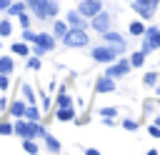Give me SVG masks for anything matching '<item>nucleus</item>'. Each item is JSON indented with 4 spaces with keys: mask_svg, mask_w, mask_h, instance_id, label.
<instances>
[{
    "mask_svg": "<svg viewBox=\"0 0 160 155\" xmlns=\"http://www.w3.org/2000/svg\"><path fill=\"white\" fill-rule=\"evenodd\" d=\"M65 48H85L90 42V35L85 28H68V32L60 38Z\"/></svg>",
    "mask_w": 160,
    "mask_h": 155,
    "instance_id": "nucleus-1",
    "label": "nucleus"
},
{
    "mask_svg": "<svg viewBox=\"0 0 160 155\" xmlns=\"http://www.w3.org/2000/svg\"><path fill=\"white\" fill-rule=\"evenodd\" d=\"M120 52H125V50H120V48H115V45H108V42H102V45H95L92 50H90V58L95 60V62H112V60H118V55Z\"/></svg>",
    "mask_w": 160,
    "mask_h": 155,
    "instance_id": "nucleus-2",
    "label": "nucleus"
},
{
    "mask_svg": "<svg viewBox=\"0 0 160 155\" xmlns=\"http://www.w3.org/2000/svg\"><path fill=\"white\" fill-rule=\"evenodd\" d=\"M130 8L140 15V20H150L152 15H158V8H160V0H132Z\"/></svg>",
    "mask_w": 160,
    "mask_h": 155,
    "instance_id": "nucleus-3",
    "label": "nucleus"
},
{
    "mask_svg": "<svg viewBox=\"0 0 160 155\" xmlns=\"http://www.w3.org/2000/svg\"><path fill=\"white\" fill-rule=\"evenodd\" d=\"M140 50H145V52L160 50V28H155V25L145 28V32H142V48Z\"/></svg>",
    "mask_w": 160,
    "mask_h": 155,
    "instance_id": "nucleus-4",
    "label": "nucleus"
},
{
    "mask_svg": "<svg viewBox=\"0 0 160 155\" xmlns=\"http://www.w3.org/2000/svg\"><path fill=\"white\" fill-rule=\"evenodd\" d=\"M130 72V60L128 58H118V60H112V62H108V70L102 72V75H108V78H125Z\"/></svg>",
    "mask_w": 160,
    "mask_h": 155,
    "instance_id": "nucleus-5",
    "label": "nucleus"
},
{
    "mask_svg": "<svg viewBox=\"0 0 160 155\" xmlns=\"http://www.w3.org/2000/svg\"><path fill=\"white\" fill-rule=\"evenodd\" d=\"M110 12H105V10H100V12H95L92 18H90V28L95 30V32H105V30H110Z\"/></svg>",
    "mask_w": 160,
    "mask_h": 155,
    "instance_id": "nucleus-6",
    "label": "nucleus"
},
{
    "mask_svg": "<svg viewBox=\"0 0 160 155\" xmlns=\"http://www.w3.org/2000/svg\"><path fill=\"white\" fill-rule=\"evenodd\" d=\"M25 5H28V10L38 18V20H48L50 15H48V0H25Z\"/></svg>",
    "mask_w": 160,
    "mask_h": 155,
    "instance_id": "nucleus-7",
    "label": "nucleus"
},
{
    "mask_svg": "<svg viewBox=\"0 0 160 155\" xmlns=\"http://www.w3.org/2000/svg\"><path fill=\"white\" fill-rule=\"evenodd\" d=\"M100 10H102V2H100V0H80V2H78V12H82L88 20H90L95 12H100Z\"/></svg>",
    "mask_w": 160,
    "mask_h": 155,
    "instance_id": "nucleus-8",
    "label": "nucleus"
},
{
    "mask_svg": "<svg viewBox=\"0 0 160 155\" xmlns=\"http://www.w3.org/2000/svg\"><path fill=\"white\" fill-rule=\"evenodd\" d=\"M65 22H68V28H90V20L82 15V12H78V10H70L68 15H65Z\"/></svg>",
    "mask_w": 160,
    "mask_h": 155,
    "instance_id": "nucleus-9",
    "label": "nucleus"
},
{
    "mask_svg": "<svg viewBox=\"0 0 160 155\" xmlns=\"http://www.w3.org/2000/svg\"><path fill=\"white\" fill-rule=\"evenodd\" d=\"M95 92L100 95H108V92H115V78H108V75H100L95 80Z\"/></svg>",
    "mask_w": 160,
    "mask_h": 155,
    "instance_id": "nucleus-10",
    "label": "nucleus"
},
{
    "mask_svg": "<svg viewBox=\"0 0 160 155\" xmlns=\"http://www.w3.org/2000/svg\"><path fill=\"white\" fill-rule=\"evenodd\" d=\"M102 35V42H108V45H115V48H120V50H125V38L120 35V32H112V30H105V32H100Z\"/></svg>",
    "mask_w": 160,
    "mask_h": 155,
    "instance_id": "nucleus-11",
    "label": "nucleus"
},
{
    "mask_svg": "<svg viewBox=\"0 0 160 155\" xmlns=\"http://www.w3.org/2000/svg\"><path fill=\"white\" fill-rule=\"evenodd\" d=\"M35 42H38L45 52H52V50H55V35H52V32H38Z\"/></svg>",
    "mask_w": 160,
    "mask_h": 155,
    "instance_id": "nucleus-12",
    "label": "nucleus"
},
{
    "mask_svg": "<svg viewBox=\"0 0 160 155\" xmlns=\"http://www.w3.org/2000/svg\"><path fill=\"white\" fill-rule=\"evenodd\" d=\"M55 118H58L60 122H70V120H75V108H72V105L58 108V110H55Z\"/></svg>",
    "mask_w": 160,
    "mask_h": 155,
    "instance_id": "nucleus-13",
    "label": "nucleus"
},
{
    "mask_svg": "<svg viewBox=\"0 0 160 155\" xmlns=\"http://www.w3.org/2000/svg\"><path fill=\"white\" fill-rule=\"evenodd\" d=\"M145 58H148L145 50H132L130 58H128V60H130V68H142V65H145Z\"/></svg>",
    "mask_w": 160,
    "mask_h": 155,
    "instance_id": "nucleus-14",
    "label": "nucleus"
},
{
    "mask_svg": "<svg viewBox=\"0 0 160 155\" xmlns=\"http://www.w3.org/2000/svg\"><path fill=\"white\" fill-rule=\"evenodd\" d=\"M22 118H28V120H35V122H40V118H42V110L32 102V105H25V112H22Z\"/></svg>",
    "mask_w": 160,
    "mask_h": 155,
    "instance_id": "nucleus-15",
    "label": "nucleus"
},
{
    "mask_svg": "<svg viewBox=\"0 0 160 155\" xmlns=\"http://www.w3.org/2000/svg\"><path fill=\"white\" fill-rule=\"evenodd\" d=\"M128 32H130L132 38H142V32H145V22H142V20H130Z\"/></svg>",
    "mask_w": 160,
    "mask_h": 155,
    "instance_id": "nucleus-16",
    "label": "nucleus"
},
{
    "mask_svg": "<svg viewBox=\"0 0 160 155\" xmlns=\"http://www.w3.org/2000/svg\"><path fill=\"white\" fill-rule=\"evenodd\" d=\"M10 52H15V55H20V58H28V55H30V45H28L25 40L12 42V45H10Z\"/></svg>",
    "mask_w": 160,
    "mask_h": 155,
    "instance_id": "nucleus-17",
    "label": "nucleus"
},
{
    "mask_svg": "<svg viewBox=\"0 0 160 155\" xmlns=\"http://www.w3.org/2000/svg\"><path fill=\"white\" fill-rule=\"evenodd\" d=\"M25 10H28L25 0H18V2H10L5 12H10V18H18V15H20V12H25Z\"/></svg>",
    "mask_w": 160,
    "mask_h": 155,
    "instance_id": "nucleus-18",
    "label": "nucleus"
},
{
    "mask_svg": "<svg viewBox=\"0 0 160 155\" xmlns=\"http://www.w3.org/2000/svg\"><path fill=\"white\" fill-rule=\"evenodd\" d=\"M12 70H15V62H12V58H10V55H0V72H5V75H12Z\"/></svg>",
    "mask_w": 160,
    "mask_h": 155,
    "instance_id": "nucleus-19",
    "label": "nucleus"
},
{
    "mask_svg": "<svg viewBox=\"0 0 160 155\" xmlns=\"http://www.w3.org/2000/svg\"><path fill=\"white\" fill-rule=\"evenodd\" d=\"M25 105H28L25 100H12V102H10V115H12V118H22Z\"/></svg>",
    "mask_w": 160,
    "mask_h": 155,
    "instance_id": "nucleus-20",
    "label": "nucleus"
},
{
    "mask_svg": "<svg viewBox=\"0 0 160 155\" xmlns=\"http://www.w3.org/2000/svg\"><path fill=\"white\" fill-rule=\"evenodd\" d=\"M42 140H45V148H48L50 152H60V140H58V138H52L50 132H45Z\"/></svg>",
    "mask_w": 160,
    "mask_h": 155,
    "instance_id": "nucleus-21",
    "label": "nucleus"
},
{
    "mask_svg": "<svg viewBox=\"0 0 160 155\" xmlns=\"http://www.w3.org/2000/svg\"><path fill=\"white\" fill-rule=\"evenodd\" d=\"M55 105H58V108H65V105H72V98L68 95V90H65V88H60V92H58V100H55Z\"/></svg>",
    "mask_w": 160,
    "mask_h": 155,
    "instance_id": "nucleus-22",
    "label": "nucleus"
},
{
    "mask_svg": "<svg viewBox=\"0 0 160 155\" xmlns=\"http://www.w3.org/2000/svg\"><path fill=\"white\" fill-rule=\"evenodd\" d=\"M22 150H25V152H30V155H35V152H40V148H38V142H35V138H22Z\"/></svg>",
    "mask_w": 160,
    "mask_h": 155,
    "instance_id": "nucleus-23",
    "label": "nucleus"
},
{
    "mask_svg": "<svg viewBox=\"0 0 160 155\" xmlns=\"http://www.w3.org/2000/svg\"><path fill=\"white\" fill-rule=\"evenodd\" d=\"M158 80H160V75H158V72H152V70L142 75V85H145V88H155V85H158Z\"/></svg>",
    "mask_w": 160,
    "mask_h": 155,
    "instance_id": "nucleus-24",
    "label": "nucleus"
},
{
    "mask_svg": "<svg viewBox=\"0 0 160 155\" xmlns=\"http://www.w3.org/2000/svg\"><path fill=\"white\" fill-rule=\"evenodd\" d=\"M10 32H12V20L2 18L0 20V38H10Z\"/></svg>",
    "mask_w": 160,
    "mask_h": 155,
    "instance_id": "nucleus-25",
    "label": "nucleus"
},
{
    "mask_svg": "<svg viewBox=\"0 0 160 155\" xmlns=\"http://www.w3.org/2000/svg\"><path fill=\"white\" fill-rule=\"evenodd\" d=\"M65 32H68V22H65V20H55V25H52V35H55V38H62Z\"/></svg>",
    "mask_w": 160,
    "mask_h": 155,
    "instance_id": "nucleus-26",
    "label": "nucleus"
},
{
    "mask_svg": "<svg viewBox=\"0 0 160 155\" xmlns=\"http://www.w3.org/2000/svg\"><path fill=\"white\" fill-rule=\"evenodd\" d=\"M22 100H25L28 105H32V102H35V90H32V88H30L28 82L22 85Z\"/></svg>",
    "mask_w": 160,
    "mask_h": 155,
    "instance_id": "nucleus-27",
    "label": "nucleus"
},
{
    "mask_svg": "<svg viewBox=\"0 0 160 155\" xmlns=\"http://www.w3.org/2000/svg\"><path fill=\"white\" fill-rule=\"evenodd\" d=\"M20 38H22V40H25L28 45H32V42H35V38H38V32H32L30 28H22V32H20Z\"/></svg>",
    "mask_w": 160,
    "mask_h": 155,
    "instance_id": "nucleus-28",
    "label": "nucleus"
},
{
    "mask_svg": "<svg viewBox=\"0 0 160 155\" xmlns=\"http://www.w3.org/2000/svg\"><path fill=\"white\" fill-rule=\"evenodd\" d=\"M28 70H40V58L38 55H28Z\"/></svg>",
    "mask_w": 160,
    "mask_h": 155,
    "instance_id": "nucleus-29",
    "label": "nucleus"
},
{
    "mask_svg": "<svg viewBox=\"0 0 160 155\" xmlns=\"http://www.w3.org/2000/svg\"><path fill=\"white\" fill-rule=\"evenodd\" d=\"M60 12V5H58V0H48V15L50 18H55Z\"/></svg>",
    "mask_w": 160,
    "mask_h": 155,
    "instance_id": "nucleus-30",
    "label": "nucleus"
},
{
    "mask_svg": "<svg viewBox=\"0 0 160 155\" xmlns=\"http://www.w3.org/2000/svg\"><path fill=\"white\" fill-rule=\"evenodd\" d=\"M98 112H100V118H115L118 115V108H100Z\"/></svg>",
    "mask_w": 160,
    "mask_h": 155,
    "instance_id": "nucleus-31",
    "label": "nucleus"
},
{
    "mask_svg": "<svg viewBox=\"0 0 160 155\" xmlns=\"http://www.w3.org/2000/svg\"><path fill=\"white\" fill-rule=\"evenodd\" d=\"M0 135H12V122L10 120H2L0 122Z\"/></svg>",
    "mask_w": 160,
    "mask_h": 155,
    "instance_id": "nucleus-32",
    "label": "nucleus"
},
{
    "mask_svg": "<svg viewBox=\"0 0 160 155\" xmlns=\"http://www.w3.org/2000/svg\"><path fill=\"white\" fill-rule=\"evenodd\" d=\"M18 22H20V28H30V15H28V10L18 15Z\"/></svg>",
    "mask_w": 160,
    "mask_h": 155,
    "instance_id": "nucleus-33",
    "label": "nucleus"
},
{
    "mask_svg": "<svg viewBox=\"0 0 160 155\" xmlns=\"http://www.w3.org/2000/svg\"><path fill=\"white\" fill-rule=\"evenodd\" d=\"M122 128H125V130H138L140 125H138V120H130V118H125V120H122Z\"/></svg>",
    "mask_w": 160,
    "mask_h": 155,
    "instance_id": "nucleus-34",
    "label": "nucleus"
},
{
    "mask_svg": "<svg viewBox=\"0 0 160 155\" xmlns=\"http://www.w3.org/2000/svg\"><path fill=\"white\" fill-rule=\"evenodd\" d=\"M8 88H10V75H5V72H0V90L5 92Z\"/></svg>",
    "mask_w": 160,
    "mask_h": 155,
    "instance_id": "nucleus-35",
    "label": "nucleus"
},
{
    "mask_svg": "<svg viewBox=\"0 0 160 155\" xmlns=\"http://www.w3.org/2000/svg\"><path fill=\"white\" fill-rule=\"evenodd\" d=\"M148 132H150L152 138H158V140H160V125H148Z\"/></svg>",
    "mask_w": 160,
    "mask_h": 155,
    "instance_id": "nucleus-36",
    "label": "nucleus"
},
{
    "mask_svg": "<svg viewBox=\"0 0 160 155\" xmlns=\"http://www.w3.org/2000/svg\"><path fill=\"white\" fill-rule=\"evenodd\" d=\"M50 108V95H42V110Z\"/></svg>",
    "mask_w": 160,
    "mask_h": 155,
    "instance_id": "nucleus-37",
    "label": "nucleus"
},
{
    "mask_svg": "<svg viewBox=\"0 0 160 155\" xmlns=\"http://www.w3.org/2000/svg\"><path fill=\"white\" fill-rule=\"evenodd\" d=\"M85 155H100V150H98V148H88V150H85Z\"/></svg>",
    "mask_w": 160,
    "mask_h": 155,
    "instance_id": "nucleus-38",
    "label": "nucleus"
},
{
    "mask_svg": "<svg viewBox=\"0 0 160 155\" xmlns=\"http://www.w3.org/2000/svg\"><path fill=\"white\" fill-rule=\"evenodd\" d=\"M5 108H8V98L2 95V98H0V110H5Z\"/></svg>",
    "mask_w": 160,
    "mask_h": 155,
    "instance_id": "nucleus-39",
    "label": "nucleus"
},
{
    "mask_svg": "<svg viewBox=\"0 0 160 155\" xmlns=\"http://www.w3.org/2000/svg\"><path fill=\"white\" fill-rule=\"evenodd\" d=\"M12 0H0V10H8V5H10Z\"/></svg>",
    "mask_w": 160,
    "mask_h": 155,
    "instance_id": "nucleus-40",
    "label": "nucleus"
},
{
    "mask_svg": "<svg viewBox=\"0 0 160 155\" xmlns=\"http://www.w3.org/2000/svg\"><path fill=\"white\" fill-rule=\"evenodd\" d=\"M155 95H158V98H160V85H155Z\"/></svg>",
    "mask_w": 160,
    "mask_h": 155,
    "instance_id": "nucleus-41",
    "label": "nucleus"
},
{
    "mask_svg": "<svg viewBox=\"0 0 160 155\" xmlns=\"http://www.w3.org/2000/svg\"><path fill=\"white\" fill-rule=\"evenodd\" d=\"M155 125H160V118H158V120H155Z\"/></svg>",
    "mask_w": 160,
    "mask_h": 155,
    "instance_id": "nucleus-42",
    "label": "nucleus"
},
{
    "mask_svg": "<svg viewBox=\"0 0 160 155\" xmlns=\"http://www.w3.org/2000/svg\"><path fill=\"white\" fill-rule=\"evenodd\" d=\"M158 15H160V8H158Z\"/></svg>",
    "mask_w": 160,
    "mask_h": 155,
    "instance_id": "nucleus-43",
    "label": "nucleus"
},
{
    "mask_svg": "<svg viewBox=\"0 0 160 155\" xmlns=\"http://www.w3.org/2000/svg\"><path fill=\"white\" fill-rule=\"evenodd\" d=\"M0 48H2V42H0Z\"/></svg>",
    "mask_w": 160,
    "mask_h": 155,
    "instance_id": "nucleus-44",
    "label": "nucleus"
}]
</instances>
